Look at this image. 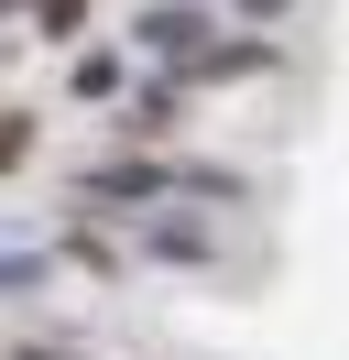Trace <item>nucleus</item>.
I'll list each match as a JSON object with an SVG mask.
<instances>
[{
  "label": "nucleus",
  "instance_id": "f257e3e1",
  "mask_svg": "<svg viewBox=\"0 0 349 360\" xmlns=\"http://www.w3.org/2000/svg\"><path fill=\"white\" fill-rule=\"evenodd\" d=\"M142 251H153V262H174V273H186V262H218V240H208L196 219H153V229H142Z\"/></svg>",
  "mask_w": 349,
  "mask_h": 360
},
{
  "label": "nucleus",
  "instance_id": "f03ea898",
  "mask_svg": "<svg viewBox=\"0 0 349 360\" xmlns=\"http://www.w3.org/2000/svg\"><path fill=\"white\" fill-rule=\"evenodd\" d=\"M77 98H120V55H87V66H77Z\"/></svg>",
  "mask_w": 349,
  "mask_h": 360
},
{
  "label": "nucleus",
  "instance_id": "7ed1b4c3",
  "mask_svg": "<svg viewBox=\"0 0 349 360\" xmlns=\"http://www.w3.org/2000/svg\"><path fill=\"white\" fill-rule=\"evenodd\" d=\"M229 11H251V22H284V11H295V0H229Z\"/></svg>",
  "mask_w": 349,
  "mask_h": 360
}]
</instances>
